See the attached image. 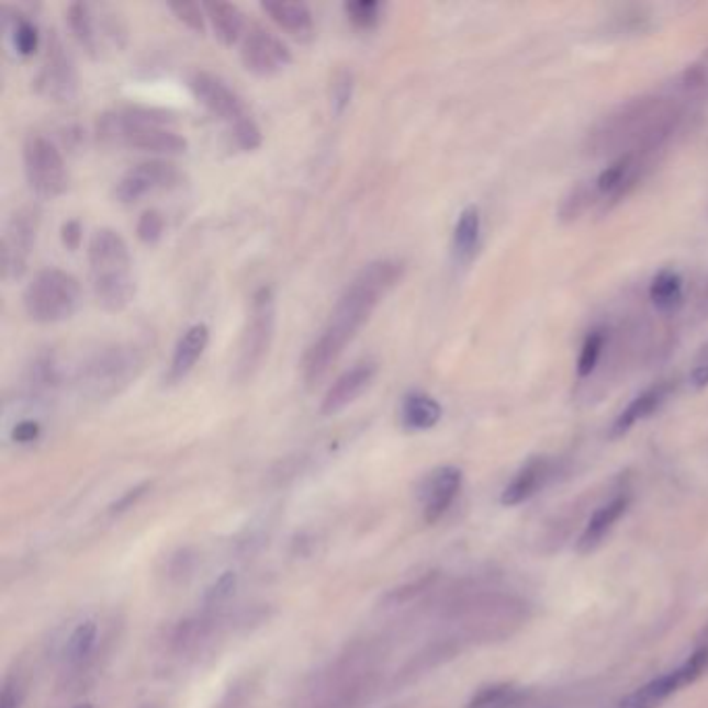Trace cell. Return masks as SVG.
<instances>
[{
  "label": "cell",
  "mask_w": 708,
  "mask_h": 708,
  "mask_svg": "<svg viewBox=\"0 0 708 708\" xmlns=\"http://www.w3.org/2000/svg\"><path fill=\"white\" fill-rule=\"evenodd\" d=\"M345 15L349 21L362 30H370L381 21V13H383V4L374 2V0H353V2H345Z\"/></svg>",
  "instance_id": "obj_33"
},
{
  "label": "cell",
  "mask_w": 708,
  "mask_h": 708,
  "mask_svg": "<svg viewBox=\"0 0 708 708\" xmlns=\"http://www.w3.org/2000/svg\"><path fill=\"white\" fill-rule=\"evenodd\" d=\"M241 63L254 76H274L291 63V50L269 30L254 27L241 44Z\"/></svg>",
  "instance_id": "obj_14"
},
{
  "label": "cell",
  "mask_w": 708,
  "mask_h": 708,
  "mask_svg": "<svg viewBox=\"0 0 708 708\" xmlns=\"http://www.w3.org/2000/svg\"><path fill=\"white\" fill-rule=\"evenodd\" d=\"M707 671L708 649H700V651L694 652L682 667L652 679L642 688L633 689L632 694L621 698L615 708H659L677 689L694 684Z\"/></svg>",
  "instance_id": "obj_10"
},
{
  "label": "cell",
  "mask_w": 708,
  "mask_h": 708,
  "mask_svg": "<svg viewBox=\"0 0 708 708\" xmlns=\"http://www.w3.org/2000/svg\"><path fill=\"white\" fill-rule=\"evenodd\" d=\"M277 326V306L272 288H260L249 304L248 323L239 341V356L235 377L239 381H249L269 356L270 345L274 339Z\"/></svg>",
  "instance_id": "obj_6"
},
{
  "label": "cell",
  "mask_w": 708,
  "mask_h": 708,
  "mask_svg": "<svg viewBox=\"0 0 708 708\" xmlns=\"http://www.w3.org/2000/svg\"><path fill=\"white\" fill-rule=\"evenodd\" d=\"M23 171L32 192L42 200H55L67 192L69 172L57 146L44 135H30L23 144Z\"/></svg>",
  "instance_id": "obj_8"
},
{
  "label": "cell",
  "mask_w": 708,
  "mask_h": 708,
  "mask_svg": "<svg viewBox=\"0 0 708 708\" xmlns=\"http://www.w3.org/2000/svg\"><path fill=\"white\" fill-rule=\"evenodd\" d=\"M98 640V626L94 621H83L79 623L76 630L71 632V636L67 638V644H65V661L67 665L71 667H79L92 651L97 647Z\"/></svg>",
  "instance_id": "obj_27"
},
{
  "label": "cell",
  "mask_w": 708,
  "mask_h": 708,
  "mask_svg": "<svg viewBox=\"0 0 708 708\" xmlns=\"http://www.w3.org/2000/svg\"><path fill=\"white\" fill-rule=\"evenodd\" d=\"M81 306V285L67 270L44 269L23 291L25 314L40 325L69 321Z\"/></svg>",
  "instance_id": "obj_5"
},
{
  "label": "cell",
  "mask_w": 708,
  "mask_h": 708,
  "mask_svg": "<svg viewBox=\"0 0 708 708\" xmlns=\"http://www.w3.org/2000/svg\"><path fill=\"white\" fill-rule=\"evenodd\" d=\"M40 437V424L34 420H23L13 428V440H18L21 445L32 442Z\"/></svg>",
  "instance_id": "obj_40"
},
{
  "label": "cell",
  "mask_w": 708,
  "mask_h": 708,
  "mask_svg": "<svg viewBox=\"0 0 708 708\" xmlns=\"http://www.w3.org/2000/svg\"><path fill=\"white\" fill-rule=\"evenodd\" d=\"M605 344H607V333H605V328H594V330H591V333L586 335L584 344L580 347L577 366H575V370H577V377H580V379H588V377L593 374L594 370H596V366L600 362V356H603Z\"/></svg>",
  "instance_id": "obj_30"
},
{
  "label": "cell",
  "mask_w": 708,
  "mask_h": 708,
  "mask_svg": "<svg viewBox=\"0 0 708 708\" xmlns=\"http://www.w3.org/2000/svg\"><path fill=\"white\" fill-rule=\"evenodd\" d=\"M596 200V193H594V188H588L586 183H580L570 190V193L561 200L559 204V218L563 223H574L577 221L584 212L591 209Z\"/></svg>",
  "instance_id": "obj_31"
},
{
  "label": "cell",
  "mask_w": 708,
  "mask_h": 708,
  "mask_svg": "<svg viewBox=\"0 0 708 708\" xmlns=\"http://www.w3.org/2000/svg\"><path fill=\"white\" fill-rule=\"evenodd\" d=\"M90 281L98 304L121 312L135 297L134 262L130 246L115 229H98L88 244Z\"/></svg>",
  "instance_id": "obj_4"
},
{
  "label": "cell",
  "mask_w": 708,
  "mask_h": 708,
  "mask_svg": "<svg viewBox=\"0 0 708 708\" xmlns=\"http://www.w3.org/2000/svg\"><path fill=\"white\" fill-rule=\"evenodd\" d=\"M403 270L405 267L400 260L381 258L366 265L347 285L339 302L333 307L323 333L304 353L302 377L307 386H314L325 379L328 370L341 358L345 347L353 341L360 328L368 323L384 295L402 281Z\"/></svg>",
  "instance_id": "obj_1"
},
{
  "label": "cell",
  "mask_w": 708,
  "mask_h": 708,
  "mask_svg": "<svg viewBox=\"0 0 708 708\" xmlns=\"http://www.w3.org/2000/svg\"><path fill=\"white\" fill-rule=\"evenodd\" d=\"M181 179L183 175L177 165L162 158H153L135 165L116 181L115 200L121 204H134L148 193L165 192L181 186Z\"/></svg>",
  "instance_id": "obj_11"
},
{
  "label": "cell",
  "mask_w": 708,
  "mask_h": 708,
  "mask_svg": "<svg viewBox=\"0 0 708 708\" xmlns=\"http://www.w3.org/2000/svg\"><path fill=\"white\" fill-rule=\"evenodd\" d=\"M235 588H237V574L235 572H225L206 588L204 598H202L204 607H209V609L221 607L229 598L231 594L235 593Z\"/></svg>",
  "instance_id": "obj_35"
},
{
  "label": "cell",
  "mask_w": 708,
  "mask_h": 708,
  "mask_svg": "<svg viewBox=\"0 0 708 708\" xmlns=\"http://www.w3.org/2000/svg\"><path fill=\"white\" fill-rule=\"evenodd\" d=\"M524 689L512 684H495L479 689L465 708H516Z\"/></svg>",
  "instance_id": "obj_28"
},
{
  "label": "cell",
  "mask_w": 708,
  "mask_h": 708,
  "mask_svg": "<svg viewBox=\"0 0 708 708\" xmlns=\"http://www.w3.org/2000/svg\"><path fill=\"white\" fill-rule=\"evenodd\" d=\"M482 235V214L476 204H470L460 212L453 227V258L458 265H470L476 256Z\"/></svg>",
  "instance_id": "obj_21"
},
{
  "label": "cell",
  "mask_w": 708,
  "mask_h": 708,
  "mask_svg": "<svg viewBox=\"0 0 708 708\" xmlns=\"http://www.w3.org/2000/svg\"><path fill=\"white\" fill-rule=\"evenodd\" d=\"M172 119L156 109H119L98 119V135L109 142L142 153L175 156L188 150V139L171 130Z\"/></svg>",
  "instance_id": "obj_3"
},
{
  "label": "cell",
  "mask_w": 708,
  "mask_h": 708,
  "mask_svg": "<svg viewBox=\"0 0 708 708\" xmlns=\"http://www.w3.org/2000/svg\"><path fill=\"white\" fill-rule=\"evenodd\" d=\"M190 90L198 102H202L212 115L223 119L231 130L241 125L244 121L251 119L248 106L239 98L237 92H233L227 81L221 77L209 74V71H195L190 81Z\"/></svg>",
  "instance_id": "obj_12"
},
{
  "label": "cell",
  "mask_w": 708,
  "mask_h": 708,
  "mask_svg": "<svg viewBox=\"0 0 708 708\" xmlns=\"http://www.w3.org/2000/svg\"><path fill=\"white\" fill-rule=\"evenodd\" d=\"M377 372H379V366L374 362H360V364L345 370L344 374L326 391L321 412L325 416L339 414L349 403L356 402L364 393L370 383L374 381Z\"/></svg>",
  "instance_id": "obj_16"
},
{
  "label": "cell",
  "mask_w": 708,
  "mask_h": 708,
  "mask_svg": "<svg viewBox=\"0 0 708 708\" xmlns=\"http://www.w3.org/2000/svg\"><path fill=\"white\" fill-rule=\"evenodd\" d=\"M2 708H20V698H18V692L11 686H7L4 692H2Z\"/></svg>",
  "instance_id": "obj_43"
},
{
  "label": "cell",
  "mask_w": 708,
  "mask_h": 708,
  "mask_svg": "<svg viewBox=\"0 0 708 708\" xmlns=\"http://www.w3.org/2000/svg\"><path fill=\"white\" fill-rule=\"evenodd\" d=\"M146 488H148V484H142V486H137L134 491H130L125 497L121 498L119 503H115V512H123V509L132 507L135 501L146 493Z\"/></svg>",
  "instance_id": "obj_42"
},
{
  "label": "cell",
  "mask_w": 708,
  "mask_h": 708,
  "mask_svg": "<svg viewBox=\"0 0 708 708\" xmlns=\"http://www.w3.org/2000/svg\"><path fill=\"white\" fill-rule=\"evenodd\" d=\"M673 389H675V384L671 383V381H663V383L652 384L647 391L636 395L632 402L628 403V407L613 422V439H619V437L628 435L638 422L651 418L652 414L659 412L661 405L670 400Z\"/></svg>",
  "instance_id": "obj_17"
},
{
  "label": "cell",
  "mask_w": 708,
  "mask_h": 708,
  "mask_svg": "<svg viewBox=\"0 0 708 708\" xmlns=\"http://www.w3.org/2000/svg\"><path fill=\"white\" fill-rule=\"evenodd\" d=\"M144 356L135 345H115L106 347L88 360L79 370V384L83 391L104 397L115 395L123 386L134 381L142 370Z\"/></svg>",
  "instance_id": "obj_7"
},
{
  "label": "cell",
  "mask_w": 708,
  "mask_h": 708,
  "mask_svg": "<svg viewBox=\"0 0 708 708\" xmlns=\"http://www.w3.org/2000/svg\"><path fill=\"white\" fill-rule=\"evenodd\" d=\"M211 341V330L209 326L198 323V325L190 326L181 339L175 345L172 351L171 368L167 374L169 383H179L183 381L193 370V366L198 364V360L202 358L206 345Z\"/></svg>",
  "instance_id": "obj_19"
},
{
  "label": "cell",
  "mask_w": 708,
  "mask_h": 708,
  "mask_svg": "<svg viewBox=\"0 0 708 708\" xmlns=\"http://www.w3.org/2000/svg\"><path fill=\"white\" fill-rule=\"evenodd\" d=\"M60 239H63L65 248L71 249V251L79 249V244H81V225H79V221H76V218L67 221L63 225V229H60Z\"/></svg>",
  "instance_id": "obj_39"
},
{
  "label": "cell",
  "mask_w": 708,
  "mask_h": 708,
  "mask_svg": "<svg viewBox=\"0 0 708 708\" xmlns=\"http://www.w3.org/2000/svg\"><path fill=\"white\" fill-rule=\"evenodd\" d=\"M265 13L297 40H310L314 34V18L304 2H262Z\"/></svg>",
  "instance_id": "obj_23"
},
{
  "label": "cell",
  "mask_w": 708,
  "mask_h": 708,
  "mask_svg": "<svg viewBox=\"0 0 708 708\" xmlns=\"http://www.w3.org/2000/svg\"><path fill=\"white\" fill-rule=\"evenodd\" d=\"M4 21V27H9V36H11V42H13V48L18 50V55L21 57H30L38 50V27L23 18L20 13H15L13 18H2Z\"/></svg>",
  "instance_id": "obj_29"
},
{
  "label": "cell",
  "mask_w": 708,
  "mask_h": 708,
  "mask_svg": "<svg viewBox=\"0 0 708 708\" xmlns=\"http://www.w3.org/2000/svg\"><path fill=\"white\" fill-rule=\"evenodd\" d=\"M682 90L692 98H708V48L684 69Z\"/></svg>",
  "instance_id": "obj_32"
},
{
  "label": "cell",
  "mask_w": 708,
  "mask_h": 708,
  "mask_svg": "<svg viewBox=\"0 0 708 708\" xmlns=\"http://www.w3.org/2000/svg\"><path fill=\"white\" fill-rule=\"evenodd\" d=\"M204 11L209 13L216 38L225 46H233L241 40L246 32V15L237 4L216 0V2H206Z\"/></svg>",
  "instance_id": "obj_24"
},
{
  "label": "cell",
  "mask_w": 708,
  "mask_h": 708,
  "mask_svg": "<svg viewBox=\"0 0 708 708\" xmlns=\"http://www.w3.org/2000/svg\"><path fill=\"white\" fill-rule=\"evenodd\" d=\"M682 123L679 106L663 97L632 98L600 116L586 135L594 156L656 154L665 148Z\"/></svg>",
  "instance_id": "obj_2"
},
{
  "label": "cell",
  "mask_w": 708,
  "mask_h": 708,
  "mask_svg": "<svg viewBox=\"0 0 708 708\" xmlns=\"http://www.w3.org/2000/svg\"><path fill=\"white\" fill-rule=\"evenodd\" d=\"M36 86L42 97L55 102H71V98L76 97V63L58 36H53L48 42Z\"/></svg>",
  "instance_id": "obj_13"
},
{
  "label": "cell",
  "mask_w": 708,
  "mask_h": 708,
  "mask_svg": "<svg viewBox=\"0 0 708 708\" xmlns=\"http://www.w3.org/2000/svg\"><path fill=\"white\" fill-rule=\"evenodd\" d=\"M428 584H430V577H424V580L416 582V584H407V586H402L397 591H391V593L384 596V603L386 605H403V603L412 600L416 594L422 593Z\"/></svg>",
  "instance_id": "obj_38"
},
{
  "label": "cell",
  "mask_w": 708,
  "mask_h": 708,
  "mask_svg": "<svg viewBox=\"0 0 708 708\" xmlns=\"http://www.w3.org/2000/svg\"><path fill=\"white\" fill-rule=\"evenodd\" d=\"M67 20H69V27H71L77 42L83 46V50L88 55H92V57H98L102 46H100V40H98L94 7L86 4V2H74L67 9Z\"/></svg>",
  "instance_id": "obj_26"
},
{
  "label": "cell",
  "mask_w": 708,
  "mask_h": 708,
  "mask_svg": "<svg viewBox=\"0 0 708 708\" xmlns=\"http://www.w3.org/2000/svg\"><path fill=\"white\" fill-rule=\"evenodd\" d=\"M172 13L183 21L186 25H190L195 32H204L206 30V23H204V7L195 4V2H172L171 7Z\"/></svg>",
  "instance_id": "obj_37"
},
{
  "label": "cell",
  "mask_w": 708,
  "mask_h": 708,
  "mask_svg": "<svg viewBox=\"0 0 708 708\" xmlns=\"http://www.w3.org/2000/svg\"><path fill=\"white\" fill-rule=\"evenodd\" d=\"M463 474L456 465H442L430 472L420 486L422 505H424V519L428 524L439 521L447 514L451 503L460 493Z\"/></svg>",
  "instance_id": "obj_15"
},
{
  "label": "cell",
  "mask_w": 708,
  "mask_h": 708,
  "mask_svg": "<svg viewBox=\"0 0 708 708\" xmlns=\"http://www.w3.org/2000/svg\"><path fill=\"white\" fill-rule=\"evenodd\" d=\"M440 418H442V407L428 393L412 391L403 397L402 407H400V420H402L403 428L430 430L439 424Z\"/></svg>",
  "instance_id": "obj_22"
},
{
  "label": "cell",
  "mask_w": 708,
  "mask_h": 708,
  "mask_svg": "<svg viewBox=\"0 0 708 708\" xmlns=\"http://www.w3.org/2000/svg\"><path fill=\"white\" fill-rule=\"evenodd\" d=\"M649 297L663 314L675 312L684 304V277L673 269H661L652 277Z\"/></svg>",
  "instance_id": "obj_25"
},
{
  "label": "cell",
  "mask_w": 708,
  "mask_h": 708,
  "mask_svg": "<svg viewBox=\"0 0 708 708\" xmlns=\"http://www.w3.org/2000/svg\"><path fill=\"white\" fill-rule=\"evenodd\" d=\"M38 235V212L21 209L11 214L2 231L0 241V260H2V279L18 281L27 270L32 249L36 246Z\"/></svg>",
  "instance_id": "obj_9"
},
{
  "label": "cell",
  "mask_w": 708,
  "mask_h": 708,
  "mask_svg": "<svg viewBox=\"0 0 708 708\" xmlns=\"http://www.w3.org/2000/svg\"><path fill=\"white\" fill-rule=\"evenodd\" d=\"M551 479V461L547 458H532L526 461L512 482L503 488L501 503L505 507H516L535 497L538 491Z\"/></svg>",
  "instance_id": "obj_18"
},
{
  "label": "cell",
  "mask_w": 708,
  "mask_h": 708,
  "mask_svg": "<svg viewBox=\"0 0 708 708\" xmlns=\"http://www.w3.org/2000/svg\"><path fill=\"white\" fill-rule=\"evenodd\" d=\"M165 218L158 211H146L137 221V237L144 244H156L162 237Z\"/></svg>",
  "instance_id": "obj_36"
},
{
  "label": "cell",
  "mask_w": 708,
  "mask_h": 708,
  "mask_svg": "<svg viewBox=\"0 0 708 708\" xmlns=\"http://www.w3.org/2000/svg\"><path fill=\"white\" fill-rule=\"evenodd\" d=\"M353 97V74L349 69H339L330 81V106L335 115H341Z\"/></svg>",
  "instance_id": "obj_34"
},
{
  "label": "cell",
  "mask_w": 708,
  "mask_h": 708,
  "mask_svg": "<svg viewBox=\"0 0 708 708\" xmlns=\"http://www.w3.org/2000/svg\"><path fill=\"white\" fill-rule=\"evenodd\" d=\"M688 384L694 391H705L708 386V358L700 360L689 370Z\"/></svg>",
  "instance_id": "obj_41"
},
{
  "label": "cell",
  "mask_w": 708,
  "mask_h": 708,
  "mask_svg": "<svg viewBox=\"0 0 708 708\" xmlns=\"http://www.w3.org/2000/svg\"><path fill=\"white\" fill-rule=\"evenodd\" d=\"M628 507H630L628 495H619V497L611 498L609 503H605L603 507H598L591 517V521L586 524L582 537L577 540V551L584 555L593 553L594 549L611 532L617 519L628 512Z\"/></svg>",
  "instance_id": "obj_20"
}]
</instances>
